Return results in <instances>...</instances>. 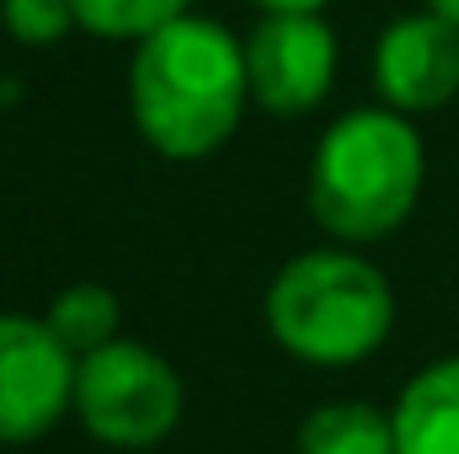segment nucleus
<instances>
[{
    "mask_svg": "<svg viewBox=\"0 0 459 454\" xmlns=\"http://www.w3.org/2000/svg\"><path fill=\"white\" fill-rule=\"evenodd\" d=\"M428 177L422 134L395 108L342 113L310 155V214L342 246L385 240L411 220Z\"/></svg>",
    "mask_w": 459,
    "mask_h": 454,
    "instance_id": "obj_2",
    "label": "nucleus"
},
{
    "mask_svg": "<svg viewBox=\"0 0 459 454\" xmlns=\"http://www.w3.org/2000/svg\"><path fill=\"white\" fill-rule=\"evenodd\" d=\"M294 454H395V423L368 401H326L299 423Z\"/></svg>",
    "mask_w": 459,
    "mask_h": 454,
    "instance_id": "obj_9",
    "label": "nucleus"
},
{
    "mask_svg": "<svg viewBox=\"0 0 459 454\" xmlns=\"http://www.w3.org/2000/svg\"><path fill=\"white\" fill-rule=\"evenodd\" d=\"M187 390L171 358L117 337L75 358V417L108 450H155L182 423Z\"/></svg>",
    "mask_w": 459,
    "mask_h": 454,
    "instance_id": "obj_4",
    "label": "nucleus"
},
{
    "mask_svg": "<svg viewBox=\"0 0 459 454\" xmlns=\"http://www.w3.org/2000/svg\"><path fill=\"white\" fill-rule=\"evenodd\" d=\"M70 5H75V27H81V32L144 43V38L160 32L166 22L187 16L193 0H70Z\"/></svg>",
    "mask_w": 459,
    "mask_h": 454,
    "instance_id": "obj_11",
    "label": "nucleus"
},
{
    "mask_svg": "<svg viewBox=\"0 0 459 454\" xmlns=\"http://www.w3.org/2000/svg\"><path fill=\"white\" fill-rule=\"evenodd\" d=\"M262 16H273V11H326V0H251Z\"/></svg>",
    "mask_w": 459,
    "mask_h": 454,
    "instance_id": "obj_13",
    "label": "nucleus"
},
{
    "mask_svg": "<svg viewBox=\"0 0 459 454\" xmlns=\"http://www.w3.org/2000/svg\"><path fill=\"white\" fill-rule=\"evenodd\" d=\"M262 316L289 358L316 369H347L385 347L395 327V289L352 246H321L278 267Z\"/></svg>",
    "mask_w": 459,
    "mask_h": 454,
    "instance_id": "obj_3",
    "label": "nucleus"
},
{
    "mask_svg": "<svg viewBox=\"0 0 459 454\" xmlns=\"http://www.w3.org/2000/svg\"><path fill=\"white\" fill-rule=\"evenodd\" d=\"M0 27L27 48H48L75 27V5L70 0H0Z\"/></svg>",
    "mask_w": 459,
    "mask_h": 454,
    "instance_id": "obj_12",
    "label": "nucleus"
},
{
    "mask_svg": "<svg viewBox=\"0 0 459 454\" xmlns=\"http://www.w3.org/2000/svg\"><path fill=\"white\" fill-rule=\"evenodd\" d=\"M395 454H459V358H438L401 390Z\"/></svg>",
    "mask_w": 459,
    "mask_h": 454,
    "instance_id": "obj_8",
    "label": "nucleus"
},
{
    "mask_svg": "<svg viewBox=\"0 0 459 454\" xmlns=\"http://www.w3.org/2000/svg\"><path fill=\"white\" fill-rule=\"evenodd\" d=\"M246 75L262 113H316L337 81V32L321 11H273L246 38Z\"/></svg>",
    "mask_w": 459,
    "mask_h": 454,
    "instance_id": "obj_5",
    "label": "nucleus"
},
{
    "mask_svg": "<svg viewBox=\"0 0 459 454\" xmlns=\"http://www.w3.org/2000/svg\"><path fill=\"white\" fill-rule=\"evenodd\" d=\"M374 86L395 113H438L459 97V27L438 11L401 16L374 43Z\"/></svg>",
    "mask_w": 459,
    "mask_h": 454,
    "instance_id": "obj_7",
    "label": "nucleus"
},
{
    "mask_svg": "<svg viewBox=\"0 0 459 454\" xmlns=\"http://www.w3.org/2000/svg\"><path fill=\"white\" fill-rule=\"evenodd\" d=\"M428 11H438L444 22H455L459 27V0H428Z\"/></svg>",
    "mask_w": 459,
    "mask_h": 454,
    "instance_id": "obj_14",
    "label": "nucleus"
},
{
    "mask_svg": "<svg viewBox=\"0 0 459 454\" xmlns=\"http://www.w3.org/2000/svg\"><path fill=\"white\" fill-rule=\"evenodd\" d=\"M75 412V358L43 316H0V444H32Z\"/></svg>",
    "mask_w": 459,
    "mask_h": 454,
    "instance_id": "obj_6",
    "label": "nucleus"
},
{
    "mask_svg": "<svg viewBox=\"0 0 459 454\" xmlns=\"http://www.w3.org/2000/svg\"><path fill=\"white\" fill-rule=\"evenodd\" d=\"M43 327L65 342L70 358H86V353L117 342V332H123V310H117V294L108 289V284H70V289H59V294L48 300Z\"/></svg>",
    "mask_w": 459,
    "mask_h": 454,
    "instance_id": "obj_10",
    "label": "nucleus"
},
{
    "mask_svg": "<svg viewBox=\"0 0 459 454\" xmlns=\"http://www.w3.org/2000/svg\"><path fill=\"white\" fill-rule=\"evenodd\" d=\"M251 102L246 43L214 16H177L128 59V113L139 139L166 161H209L225 150Z\"/></svg>",
    "mask_w": 459,
    "mask_h": 454,
    "instance_id": "obj_1",
    "label": "nucleus"
}]
</instances>
